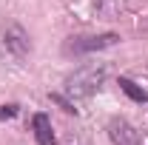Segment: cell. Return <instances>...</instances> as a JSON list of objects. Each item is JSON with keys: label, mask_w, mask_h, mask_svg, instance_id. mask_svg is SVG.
Segmentation results:
<instances>
[{"label": "cell", "mask_w": 148, "mask_h": 145, "mask_svg": "<svg viewBox=\"0 0 148 145\" xmlns=\"http://www.w3.org/2000/svg\"><path fill=\"white\" fill-rule=\"evenodd\" d=\"M51 103H57V105H60V108L66 111V114H77V108H74V103H71V100H66L63 94H51Z\"/></svg>", "instance_id": "cell-7"}, {"label": "cell", "mask_w": 148, "mask_h": 145, "mask_svg": "<svg viewBox=\"0 0 148 145\" xmlns=\"http://www.w3.org/2000/svg\"><path fill=\"white\" fill-rule=\"evenodd\" d=\"M108 137L114 145H140V131L123 117H114L108 122Z\"/></svg>", "instance_id": "cell-4"}, {"label": "cell", "mask_w": 148, "mask_h": 145, "mask_svg": "<svg viewBox=\"0 0 148 145\" xmlns=\"http://www.w3.org/2000/svg\"><path fill=\"white\" fill-rule=\"evenodd\" d=\"M3 43H6L9 54H12V57H17V60L29 57V51H32V43H29V34L23 31V26H17V23L6 26V31H3Z\"/></svg>", "instance_id": "cell-3"}, {"label": "cell", "mask_w": 148, "mask_h": 145, "mask_svg": "<svg viewBox=\"0 0 148 145\" xmlns=\"http://www.w3.org/2000/svg\"><path fill=\"white\" fill-rule=\"evenodd\" d=\"M120 88L125 91V94H128L134 103H148V94L140 88V85H137L134 80H128V77H120Z\"/></svg>", "instance_id": "cell-6"}, {"label": "cell", "mask_w": 148, "mask_h": 145, "mask_svg": "<svg viewBox=\"0 0 148 145\" xmlns=\"http://www.w3.org/2000/svg\"><path fill=\"white\" fill-rule=\"evenodd\" d=\"M32 131H34V140H37L40 145H54V142H57L49 114H34V120H32Z\"/></svg>", "instance_id": "cell-5"}, {"label": "cell", "mask_w": 148, "mask_h": 145, "mask_svg": "<svg viewBox=\"0 0 148 145\" xmlns=\"http://www.w3.org/2000/svg\"><path fill=\"white\" fill-rule=\"evenodd\" d=\"M17 117V105H0V120H12Z\"/></svg>", "instance_id": "cell-8"}, {"label": "cell", "mask_w": 148, "mask_h": 145, "mask_svg": "<svg viewBox=\"0 0 148 145\" xmlns=\"http://www.w3.org/2000/svg\"><path fill=\"white\" fill-rule=\"evenodd\" d=\"M120 43V34L114 31H106V34H88V37H69L63 43V51L71 54H91V51H103V49H111Z\"/></svg>", "instance_id": "cell-2"}, {"label": "cell", "mask_w": 148, "mask_h": 145, "mask_svg": "<svg viewBox=\"0 0 148 145\" xmlns=\"http://www.w3.org/2000/svg\"><path fill=\"white\" fill-rule=\"evenodd\" d=\"M106 80V66L103 63H88V66H80L74 74L66 77V94L74 100H83V97H91L94 91L103 85Z\"/></svg>", "instance_id": "cell-1"}]
</instances>
